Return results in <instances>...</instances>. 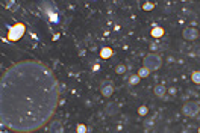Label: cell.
Masks as SVG:
<instances>
[{
    "label": "cell",
    "mask_w": 200,
    "mask_h": 133,
    "mask_svg": "<svg viewBox=\"0 0 200 133\" xmlns=\"http://www.w3.org/2000/svg\"><path fill=\"white\" fill-rule=\"evenodd\" d=\"M49 133H64V125L59 119H55L49 125Z\"/></svg>",
    "instance_id": "5b68a950"
},
{
    "label": "cell",
    "mask_w": 200,
    "mask_h": 133,
    "mask_svg": "<svg viewBox=\"0 0 200 133\" xmlns=\"http://www.w3.org/2000/svg\"><path fill=\"white\" fill-rule=\"evenodd\" d=\"M162 65V59L159 55L156 53H149L146 58H144V67L150 71H155V70H159Z\"/></svg>",
    "instance_id": "7a4b0ae2"
},
{
    "label": "cell",
    "mask_w": 200,
    "mask_h": 133,
    "mask_svg": "<svg viewBox=\"0 0 200 133\" xmlns=\"http://www.w3.org/2000/svg\"><path fill=\"white\" fill-rule=\"evenodd\" d=\"M198 133H200V128H198Z\"/></svg>",
    "instance_id": "d6986e66"
},
{
    "label": "cell",
    "mask_w": 200,
    "mask_h": 133,
    "mask_svg": "<svg viewBox=\"0 0 200 133\" xmlns=\"http://www.w3.org/2000/svg\"><path fill=\"white\" fill-rule=\"evenodd\" d=\"M115 73H118V74H123V73H126V65H125V64H120V65H117V67H115Z\"/></svg>",
    "instance_id": "9a60e30c"
},
{
    "label": "cell",
    "mask_w": 200,
    "mask_h": 133,
    "mask_svg": "<svg viewBox=\"0 0 200 133\" xmlns=\"http://www.w3.org/2000/svg\"><path fill=\"white\" fill-rule=\"evenodd\" d=\"M100 56L105 58V59L111 58V56H112V49H109V47H103V49L100 50Z\"/></svg>",
    "instance_id": "30bf717a"
},
{
    "label": "cell",
    "mask_w": 200,
    "mask_h": 133,
    "mask_svg": "<svg viewBox=\"0 0 200 133\" xmlns=\"http://www.w3.org/2000/svg\"><path fill=\"white\" fill-rule=\"evenodd\" d=\"M182 35H183L185 39L192 41V39H195V38L198 36V30H197L195 27H185L183 32H182Z\"/></svg>",
    "instance_id": "277c9868"
},
{
    "label": "cell",
    "mask_w": 200,
    "mask_h": 133,
    "mask_svg": "<svg viewBox=\"0 0 200 133\" xmlns=\"http://www.w3.org/2000/svg\"><path fill=\"white\" fill-rule=\"evenodd\" d=\"M115 112H117V104H115V103H109V104H108L106 113H108V115H114Z\"/></svg>",
    "instance_id": "4fadbf2b"
},
{
    "label": "cell",
    "mask_w": 200,
    "mask_h": 133,
    "mask_svg": "<svg viewBox=\"0 0 200 133\" xmlns=\"http://www.w3.org/2000/svg\"><path fill=\"white\" fill-rule=\"evenodd\" d=\"M147 112H149V109H147V106H140V107H138V113H140L141 116H144V115H147Z\"/></svg>",
    "instance_id": "e0dca14e"
},
{
    "label": "cell",
    "mask_w": 200,
    "mask_h": 133,
    "mask_svg": "<svg viewBox=\"0 0 200 133\" xmlns=\"http://www.w3.org/2000/svg\"><path fill=\"white\" fill-rule=\"evenodd\" d=\"M23 30H24L23 24H17L15 27H12V29L9 30V38H11V39H17V38L23 33Z\"/></svg>",
    "instance_id": "8992f818"
},
{
    "label": "cell",
    "mask_w": 200,
    "mask_h": 133,
    "mask_svg": "<svg viewBox=\"0 0 200 133\" xmlns=\"http://www.w3.org/2000/svg\"><path fill=\"white\" fill-rule=\"evenodd\" d=\"M88 133H90V131H88Z\"/></svg>",
    "instance_id": "ffe728a7"
},
{
    "label": "cell",
    "mask_w": 200,
    "mask_h": 133,
    "mask_svg": "<svg viewBox=\"0 0 200 133\" xmlns=\"http://www.w3.org/2000/svg\"><path fill=\"white\" fill-rule=\"evenodd\" d=\"M59 85L52 70L38 61L9 67L0 80L2 125L15 133H33L53 116Z\"/></svg>",
    "instance_id": "6da1fadb"
},
{
    "label": "cell",
    "mask_w": 200,
    "mask_h": 133,
    "mask_svg": "<svg viewBox=\"0 0 200 133\" xmlns=\"http://www.w3.org/2000/svg\"><path fill=\"white\" fill-rule=\"evenodd\" d=\"M77 133H88V128L85 124H79L77 125Z\"/></svg>",
    "instance_id": "2e32d148"
},
{
    "label": "cell",
    "mask_w": 200,
    "mask_h": 133,
    "mask_svg": "<svg viewBox=\"0 0 200 133\" xmlns=\"http://www.w3.org/2000/svg\"><path fill=\"white\" fill-rule=\"evenodd\" d=\"M140 80H141V77H140L138 74H134V76L129 77V85H132V86H134V85H138Z\"/></svg>",
    "instance_id": "7c38bea8"
},
{
    "label": "cell",
    "mask_w": 200,
    "mask_h": 133,
    "mask_svg": "<svg viewBox=\"0 0 200 133\" xmlns=\"http://www.w3.org/2000/svg\"><path fill=\"white\" fill-rule=\"evenodd\" d=\"M137 74H138L141 79H144V77H147V76L150 74V70H147L146 67H143V68H140V70H138V73H137Z\"/></svg>",
    "instance_id": "8fae6325"
},
{
    "label": "cell",
    "mask_w": 200,
    "mask_h": 133,
    "mask_svg": "<svg viewBox=\"0 0 200 133\" xmlns=\"http://www.w3.org/2000/svg\"><path fill=\"white\" fill-rule=\"evenodd\" d=\"M182 112H183V115H186V116H195V115L200 112V106H198V103H195V101H188V103L183 104Z\"/></svg>",
    "instance_id": "3957f363"
},
{
    "label": "cell",
    "mask_w": 200,
    "mask_h": 133,
    "mask_svg": "<svg viewBox=\"0 0 200 133\" xmlns=\"http://www.w3.org/2000/svg\"><path fill=\"white\" fill-rule=\"evenodd\" d=\"M150 35H152L153 38H161V36L164 35V29H162L161 26H155V27L152 29Z\"/></svg>",
    "instance_id": "9c48e42d"
},
{
    "label": "cell",
    "mask_w": 200,
    "mask_h": 133,
    "mask_svg": "<svg viewBox=\"0 0 200 133\" xmlns=\"http://www.w3.org/2000/svg\"><path fill=\"white\" fill-rule=\"evenodd\" d=\"M153 92H155V95H156V97L164 98V97H165V94H167V88H165V85H156V86L153 88Z\"/></svg>",
    "instance_id": "52a82bcc"
},
{
    "label": "cell",
    "mask_w": 200,
    "mask_h": 133,
    "mask_svg": "<svg viewBox=\"0 0 200 133\" xmlns=\"http://www.w3.org/2000/svg\"><path fill=\"white\" fill-rule=\"evenodd\" d=\"M143 9L144 11H152L153 9V3H144L143 5Z\"/></svg>",
    "instance_id": "ac0fdd59"
},
{
    "label": "cell",
    "mask_w": 200,
    "mask_h": 133,
    "mask_svg": "<svg viewBox=\"0 0 200 133\" xmlns=\"http://www.w3.org/2000/svg\"><path fill=\"white\" fill-rule=\"evenodd\" d=\"M191 79H192V82H194V83L200 85V71H194V73H192V76H191Z\"/></svg>",
    "instance_id": "5bb4252c"
},
{
    "label": "cell",
    "mask_w": 200,
    "mask_h": 133,
    "mask_svg": "<svg viewBox=\"0 0 200 133\" xmlns=\"http://www.w3.org/2000/svg\"><path fill=\"white\" fill-rule=\"evenodd\" d=\"M112 92H114V86L112 85H105L103 83V88H102V95L103 97H111L112 95Z\"/></svg>",
    "instance_id": "ba28073f"
}]
</instances>
